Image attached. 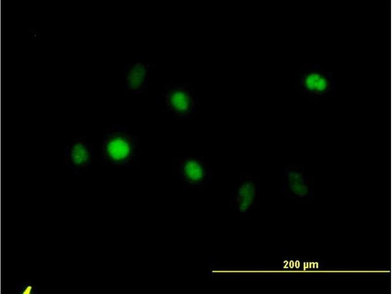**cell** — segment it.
<instances>
[{"label": "cell", "instance_id": "1", "mask_svg": "<svg viewBox=\"0 0 392 294\" xmlns=\"http://www.w3.org/2000/svg\"><path fill=\"white\" fill-rule=\"evenodd\" d=\"M138 149L136 137L122 126H111L106 129L100 145L102 162L110 166L131 165Z\"/></svg>", "mask_w": 392, "mask_h": 294}, {"label": "cell", "instance_id": "2", "mask_svg": "<svg viewBox=\"0 0 392 294\" xmlns=\"http://www.w3.org/2000/svg\"><path fill=\"white\" fill-rule=\"evenodd\" d=\"M166 111L179 119H190L196 114V107L193 93L185 85H166Z\"/></svg>", "mask_w": 392, "mask_h": 294}, {"label": "cell", "instance_id": "3", "mask_svg": "<svg viewBox=\"0 0 392 294\" xmlns=\"http://www.w3.org/2000/svg\"><path fill=\"white\" fill-rule=\"evenodd\" d=\"M178 172L182 183L186 187L199 188L210 179L212 170L201 158L184 157L180 160Z\"/></svg>", "mask_w": 392, "mask_h": 294}, {"label": "cell", "instance_id": "4", "mask_svg": "<svg viewBox=\"0 0 392 294\" xmlns=\"http://www.w3.org/2000/svg\"><path fill=\"white\" fill-rule=\"evenodd\" d=\"M94 146L85 136L75 138L64 150L65 164L74 172L88 168L93 163Z\"/></svg>", "mask_w": 392, "mask_h": 294}, {"label": "cell", "instance_id": "5", "mask_svg": "<svg viewBox=\"0 0 392 294\" xmlns=\"http://www.w3.org/2000/svg\"><path fill=\"white\" fill-rule=\"evenodd\" d=\"M149 63H127L124 70L125 91L140 93L146 89L148 81Z\"/></svg>", "mask_w": 392, "mask_h": 294}, {"label": "cell", "instance_id": "6", "mask_svg": "<svg viewBox=\"0 0 392 294\" xmlns=\"http://www.w3.org/2000/svg\"><path fill=\"white\" fill-rule=\"evenodd\" d=\"M258 190L256 178L250 174L242 175L235 200L240 211L245 212L253 205L257 198Z\"/></svg>", "mask_w": 392, "mask_h": 294}, {"label": "cell", "instance_id": "7", "mask_svg": "<svg viewBox=\"0 0 392 294\" xmlns=\"http://www.w3.org/2000/svg\"><path fill=\"white\" fill-rule=\"evenodd\" d=\"M304 88L314 95H322L327 93L330 86V81L325 76L312 73L305 76Z\"/></svg>", "mask_w": 392, "mask_h": 294}, {"label": "cell", "instance_id": "8", "mask_svg": "<svg viewBox=\"0 0 392 294\" xmlns=\"http://www.w3.org/2000/svg\"><path fill=\"white\" fill-rule=\"evenodd\" d=\"M16 289L19 294H37L38 288L35 284L27 281L16 283Z\"/></svg>", "mask_w": 392, "mask_h": 294}]
</instances>
